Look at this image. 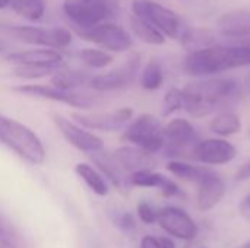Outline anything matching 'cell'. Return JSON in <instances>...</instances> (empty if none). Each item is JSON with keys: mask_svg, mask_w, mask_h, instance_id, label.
I'll return each mask as SVG.
<instances>
[{"mask_svg": "<svg viewBox=\"0 0 250 248\" xmlns=\"http://www.w3.org/2000/svg\"><path fill=\"white\" fill-rule=\"evenodd\" d=\"M250 66V47L212 45L189 53L183 61V70L190 76H211L230 69Z\"/></svg>", "mask_w": 250, "mask_h": 248, "instance_id": "obj_1", "label": "cell"}, {"mask_svg": "<svg viewBox=\"0 0 250 248\" xmlns=\"http://www.w3.org/2000/svg\"><path fill=\"white\" fill-rule=\"evenodd\" d=\"M237 83L233 79L212 77L189 83L183 92V108L196 118L212 114L220 105L230 102L236 95Z\"/></svg>", "mask_w": 250, "mask_h": 248, "instance_id": "obj_2", "label": "cell"}, {"mask_svg": "<svg viewBox=\"0 0 250 248\" xmlns=\"http://www.w3.org/2000/svg\"><path fill=\"white\" fill-rule=\"evenodd\" d=\"M0 143L29 164L40 165L45 159V149L40 137L25 124L3 114H0Z\"/></svg>", "mask_w": 250, "mask_h": 248, "instance_id": "obj_3", "label": "cell"}, {"mask_svg": "<svg viewBox=\"0 0 250 248\" xmlns=\"http://www.w3.org/2000/svg\"><path fill=\"white\" fill-rule=\"evenodd\" d=\"M113 0H64L63 10L75 31H85L101 25L114 13Z\"/></svg>", "mask_w": 250, "mask_h": 248, "instance_id": "obj_4", "label": "cell"}, {"mask_svg": "<svg viewBox=\"0 0 250 248\" xmlns=\"http://www.w3.org/2000/svg\"><path fill=\"white\" fill-rule=\"evenodd\" d=\"M132 10L135 16L148 20L164 37L173 39H180L188 28L176 12L152 0H133Z\"/></svg>", "mask_w": 250, "mask_h": 248, "instance_id": "obj_5", "label": "cell"}, {"mask_svg": "<svg viewBox=\"0 0 250 248\" xmlns=\"http://www.w3.org/2000/svg\"><path fill=\"white\" fill-rule=\"evenodd\" d=\"M123 140L130 142L148 153H157L164 148L163 126L160 118L152 114H141L126 127Z\"/></svg>", "mask_w": 250, "mask_h": 248, "instance_id": "obj_6", "label": "cell"}, {"mask_svg": "<svg viewBox=\"0 0 250 248\" xmlns=\"http://www.w3.org/2000/svg\"><path fill=\"white\" fill-rule=\"evenodd\" d=\"M163 136L168 156L192 158L195 146L201 142L193 126L183 118H176L163 127Z\"/></svg>", "mask_w": 250, "mask_h": 248, "instance_id": "obj_7", "label": "cell"}, {"mask_svg": "<svg viewBox=\"0 0 250 248\" xmlns=\"http://www.w3.org/2000/svg\"><path fill=\"white\" fill-rule=\"evenodd\" d=\"M10 34L22 42L44 48H64L72 42V32L66 28L10 26Z\"/></svg>", "mask_w": 250, "mask_h": 248, "instance_id": "obj_8", "label": "cell"}, {"mask_svg": "<svg viewBox=\"0 0 250 248\" xmlns=\"http://www.w3.org/2000/svg\"><path fill=\"white\" fill-rule=\"evenodd\" d=\"M76 32L83 39L91 41V42H94L108 51H114V53L127 51L133 45L132 37L122 26H119L116 23L105 22V23H101L91 29L76 31Z\"/></svg>", "mask_w": 250, "mask_h": 248, "instance_id": "obj_9", "label": "cell"}, {"mask_svg": "<svg viewBox=\"0 0 250 248\" xmlns=\"http://www.w3.org/2000/svg\"><path fill=\"white\" fill-rule=\"evenodd\" d=\"M139 67H141V56L135 53L119 69H114L108 73L92 76L89 80V86L100 92L122 89L135 80L139 72Z\"/></svg>", "mask_w": 250, "mask_h": 248, "instance_id": "obj_10", "label": "cell"}, {"mask_svg": "<svg viewBox=\"0 0 250 248\" xmlns=\"http://www.w3.org/2000/svg\"><path fill=\"white\" fill-rule=\"evenodd\" d=\"M13 91L19 92V94H25L29 96H37V98H42V99H51L56 102H63L67 104L70 107L75 108H82V110H88L95 104V98L89 96V95H83V94H78L73 91H62L57 89L51 85H21V86H15Z\"/></svg>", "mask_w": 250, "mask_h": 248, "instance_id": "obj_11", "label": "cell"}, {"mask_svg": "<svg viewBox=\"0 0 250 248\" xmlns=\"http://www.w3.org/2000/svg\"><path fill=\"white\" fill-rule=\"evenodd\" d=\"M157 222L167 234L185 241L195 240L198 235V225L195 221L185 210L174 206L160 209Z\"/></svg>", "mask_w": 250, "mask_h": 248, "instance_id": "obj_12", "label": "cell"}, {"mask_svg": "<svg viewBox=\"0 0 250 248\" xmlns=\"http://www.w3.org/2000/svg\"><path fill=\"white\" fill-rule=\"evenodd\" d=\"M53 121L56 127L59 129V132L63 134V137L78 151L92 153V152H98L104 149V142L101 137L85 130L83 127H79L73 121L64 118L63 115L54 114Z\"/></svg>", "mask_w": 250, "mask_h": 248, "instance_id": "obj_13", "label": "cell"}, {"mask_svg": "<svg viewBox=\"0 0 250 248\" xmlns=\"http://www.w3.org/2000/svg\"><path fill=\"white\" fill-rule=\"evenodd\" d=\"M132 115L133 111L130 108H120L111 113L73 114L72 117L83 129L98 130V132H117L130 121Z\"/></svg>", "mask_w": 250, "mask_h": 248, "instance_id": "obj_14", "label": "cell"}, {"mask_svg": "<svg viewBox=\"0 0 250 248\" xmlns=\"http://www.w3.org/2000/svg\"><path fill=\"white\" fill-rule=\"evenodd\" d=\"M236 148L224 139L201 140L192 153V159L207 165H223L236 158Z\"/></svg>", "mask_w": 250, "mask_h": 248, "instance_id": "obj_15", "label": "cell"}, {"mask_svg": "<svg viewBox=\"0 0 250 248\" xmlns=\"http://www.w3.org/2000/svg\"><path fill=\"white\" fill-rule=\"evenodd\" d=\"M114 159L127 174L152 171L157 167V161L152 153H148L136 146H123L113 152Z\"/></svg>", "mask_w": 250, "mask_h": 248, "instance_id": "obj_16", "label": "cell"}, {"mask_svg": "<svg viewBox=\"0 0 250 248\" xmlns=\"http://www.w3.org/2000/svg\"><path fill=\"white\" fill-rule=\"evenodd\" d=\"M10 63L18 66H38V67H62L63 56L51 48H34L25 51L10 53L6 57Z\"/></svg>", "mask_w": 250, "mask_h": 248, "instance_id": "obj_17", "label": "cell"}, {"mask_svg": "<svg viewBox=\"0 0 250 248\" xmlns=\"http://www.w3.org/2000/svg\"><path fill=\"white\" fill-rule=\"evenodd\" d=\"M198 186V209L201 212L214 209L226 194V184L223 178L212 170L201 180Z\"/></svg>", "mask_w": 250, "mask_h": 248, "instance_id": "obj_18", "label": "cell"}, {"mask_svg": "<svg viewBox=\"0 0 250 248\" xmlns=\"http://www.w3.org/2000/svg\"><path fill=\"white\" fill-rule=\"evenodd\" d=\"M89 158L94 161V164L98 167V170L108 177V180L119 189H127L130 186V177L129 174L119 165V162L114 159L113 153L103 151L88 153Z\"/></svg>", "mask_w": 250, "mask_h": 248, "instance_id": "obj_19", "label": "cell"}, {"mask_svg": "<svg viewBox=\"0 0 250 248\" xmlns=\"http://www.w3.org/2000/svg\"><path fill=\"white\" fill-rule=\"evenodd\" d=\"M221 34L231 38L250 37V12L249 10H231L220 16L217 22Z\"/></svg>", "mask_w": 250, "mask_h": 248, "instance_id": "obj_20", "label": "cell"}, {"mask_svg": "<svg viewBox=\"0 0 250 248\" xmlns=\"http://www.w3.org/2000/svg\"><path fill=\"white\" fill-rule=\"evenodd\" d=\"M130 184L138 186V187H157L161 190L164 197H174V196L180 194V189L174 181H171L170 178L164 177L163 174H158L154 171L132 174Z\"/></svg>", "mask_w": 250, "mask_h": 248, "instance_id": "obj_21", "label": "cell"}, {"mask_svg": "<svg viewBox=\"0 0 250 248\" xmlns=\"http://www.w3.org/2000/svg\"><path fill=\"white\" fill-rule=\"evenodd\" d=\"M92 76L79 69H57L51 76V86L62 91H73L85 83H89Z\"/></svg>", "mask_w": 250, "mask_h": 248, "instance_id": "obj_22", "label": "cell"}, {"mask_svg": "<svg viewBox=\"0 0 250 248\" xmlns=\"http://www.w3.org/2000/svg\"><path fill=\"white\" fill-rule=\"evenodd\" d=\"M179 41L188 51L193 53L215 45V35L207 28H186Z\"/></svg>", "mask_w": 250, "mask_h": 248, "instance_id": "obj_23", "label": "cell"}, {"mask_svg": "<svg viewBox=\"0 0 250 248\" xmlns=\"http://www.w3.org/2000/svg\"><path fill=\"white\" fill-rule=\"evenodd\" d=\"M130 28L133 31V34L144 42L151 44V45H163L166 42V37L154 26L151 25L148 20L141 19L138 16H132L130 18Z\"/></svg>", "mask_w": 250, "mask_h": 248, "instance_id": "obj_24", "label": "cell"}, {"mask_svg": "<svg viewBox=\"0 0 250 248\" xmlns=\"http://www.w3.org/2000/svg\"><path fill=\"white\" fill-rule=\"evenodd\" d=\"M75 172L78 174V177H81V178L86 183V186H88L97 196L104 197V196L108 194V186H107L105 180H104L103 175H101L97 170H94L91 165H88V164H78V165L75 167Z\"/></svg>", "mask_w": 250, "mask_h": 248, "instance_id": "obj_25", "label": "cell"}, {"mask_svg": "<svg viewBox=\"0 0 250 248\" xmlns=\"http://www.w3.org/2000/svg\"><path fill=\"white\" fill-rule=\"evenodd\" d=\"M209 129L220 136H231L240 132L242 129V121L239 115L233 111H224L218 114L212 121L209 123Z\"/></svg>", "mask_w": 250, "mask_h": 248, "instance_id": "obj_26", "label": "cell"}, {"mask_svg": "<svg viewBox=\"0 0 250 248\" xmlns=\"http://www.w3.org/2000/svg\"><path fill=\"white\" fill-rule=\"evenodd\" d=\"M167 170L173 175H176V177H179L182 180H186V181L196 183V184H199L201 180L211 171L207 167L190 165V164H186V162H182V161H171V162H168Z\"/></svg>", "mask_w": 250, "mask_h": 248, "instance_id": "obj_27", "label": "cell"}, {"mask_svg": "<svg viewBox=\"0 0 250 248\" xmlns=\"http://www.w3.org/2000/svg\"><path fill=\"white\" fill-rule=\"evenodd\" d=\"M10 4L15 13L28 20L41 19L45 10L44 0H12Z\"/></svg>", "mask_w": 250, "mask_h": 248, "instance_id": "obj_28", "label": "cell"}, {"mask_svg": "<svg viewBox=\"0 0 250 248\" xmlns=\"http://www.w3.org/2000/svg\"><path fill=\"white\" fill-rule=\"evenodd\" d=\"M163 80H164V75H163L161 64L155 58L149 60L142 70L141 86L146 91H155L163 85Z\"/></svg>", "mask_w": 250, "mask_h": 248, "instance_id": "obj_29", "label": "cell"}, {"mask_svg": "<svg viewBox=\"0 0 250 248\" xmlns=\"http://www.w3.org/2000/svg\"><path fill=\"white\" fill-rule=\"evenodd\" d=\"M79 58L89 67L103 69L113 61V56L107 51L97 50V48H83L79 51Z\"/></svg>", "mask_w": 250, "mask_h": 248, "instance_id": "obj_30", "label": "cell"}, {"mask_svg": "<svg viewBox=\"0 0 250 248\" xmlns=\"http://www.w3.org/2000/svg\"><path fill=\"white\" fill-rule=\"evenodd\" d=\"M183 108V92L177 88H171L166 96H164V107H163V115L168 117L173 113Z\"/></svg>", "mask_w": 250, "mask_h": 248, "instance_id": "obj_31", "label": "cell"}, {"mask_svg": "<svg viewBox=\"0 0 250 248\" xmlns=\"http://www.w3.org/2000/svg\"><path fill=\"white\" fill-rule=\"evenodd\" d=\"M60 69V67H59ZM56 67H38V66H18L15 69V75L22 79H40L48 76L56 72Z\"/></svg>", "mask_w": 250, "mask_h": 248, "instance_id": "obj_32", "label": "cell"}, {"mask_svg": "<svg viewBox=\"0 0 250 248\" xmlns=\"http://www.w3.org/2000/svg\"><path fill=\"white\" fill-rule=\"evenodd\" d=\"M138 215H139V218H141V221L144 224L151 225V224H155L157 222L158 212L151 205H148L146 202H141L138 205Z\"/></svg>", "mask_w": 250, "mask_h": 248, "instance_id": "obj_33", "label": "cell"}, {"mask_svg": "<svg viewBox=\"0 0 250 248\" xmlns=\"http://www.w3.org/2000/svg\"><path fill=\"white\" fill-rule=\"evenodd\" d=\"M117 225H119V228L120 229H123V231H132V229H135V227H136V222H135V219H133V216L130 215V213H122L120 216H119V219H117Z\"/></svg>", "mask_w": 250, "mask_h": 248, "instance_id": "obj_34", "label": "cell"}, {"mask_svg": "<svg viewBox=\"0 0 250 248\" xmlns=\"http://www.w3.org/2000/svg\"><path fill=\"white\" fill-rule=\"evenodd\" d=\"M0 248H15L12 244V234L4 228L3 224H0Z\"/></svg>", "mask_w": 250, "mask_h": 248, "instance_id": "obj_35", "label": "cell"}, {"mask_svg": "<svg viewBox=\"0 0 250 248\" xmlns=\"http://www.w3.org/2000/svg\"><path fill=\"white\" fill-rule=\"evenodd\" d=\"M236 181H246V180H250V159L248 162H245L236 172L234 175Z\"/></svg>", "mask_w": 250, "mask_h": 248, "instance_id": "obj_36", "label": "cell"}, {"mask_svg": "<svg viewBox=\"0 0 250 248\" xmlns=\"http://www.w3.org/2000/svg\"><path fill=\"white\" fill-rule=\"evenodd\" d=\"M141 248H160L158 238H154V237H151V235L144 237L142 241H141Z\"/></svg>", "mask_w": 250, "mask_h": 248, "instance_id": "obj_37", "label": "cell"}, {"mask_svg": "<svg viewBox=\"0 0 250 248\" xmlns=\"http://www.w3.org/2000/svg\"><path fill=\"white\" fill-rule=\"evenodd\" d=\"M158 244H160V248H176V244L171 238L168 237H161L158 238Z\"/></svg>", "mask_w": 250, "mask_h": 248, "instance_id": "obj_38", "label": "cell"}, {"mask_svg": "<svg viewBox=\"0 0 250 248\" xmlns=\"http://www.w3.org/2000/svg\"><path fill=\"white\" fill-rule=\"evenodd\" d=\"M12 3V0H0V10L4 9L6 6H9Z\"/></svg>", "mask_w": 250, "mask_h": 248, "instance_id": "obj_39", "label": "cell"}, {"mask_svg": "<svg viewBox=\"0 0 250 248\" xmlns=\"http://www.w3.org/2000/svg\"><path fill=\"white\" fill-rule=\"evenodd\" d=\"M246 86H248V89H249L250 92V73L248 75V77H246Z\"/></svg>", "mask_w": 250, "mask_h": 248, "instance_id": "obj_40", "label": "cell"}, {"mask_svg": "<svg viewBox=\"0 0 250 248\" xmlns=\"http://www.w3.org/2000/svg\"><path fill=\"white\" fill-rule=\"evenodd\" d=\"M4 48H6V45H4V42H3V41L0 39V51H3Z\"/></svg>", "mask_w": 250, "mask_h": 248, "instance_id": "obj_41", "label": "cell"}, {"mask_svg": "<svg viewBox=\"0 0 250 248\" xmlns=\"http://www.w3.org/2000/svg\"><path fill=\"white\" fill-rule=\"evenodd\" d=\"M240 248H250V240L246 243V244H245V246H243V247H240Z\"/></svg>", "mask_w": 250, "mask_h": 248, "instance_id": "obj_42", "label": "cell"}, {"mask_svg": "<svg viewBox=\"0 0 250 248\" xmlns=\"http://www.w3.org/2000/svg\"><path fill=\"white\" fill-rule=\"evenodd\" d=\"M248 45H249V47H250V42H249V44H248Z\"/></svg>", "mask_w": 250, "mask_h": 248, "instance_id": "obj_43", "label": "cell"}]
</instances>
